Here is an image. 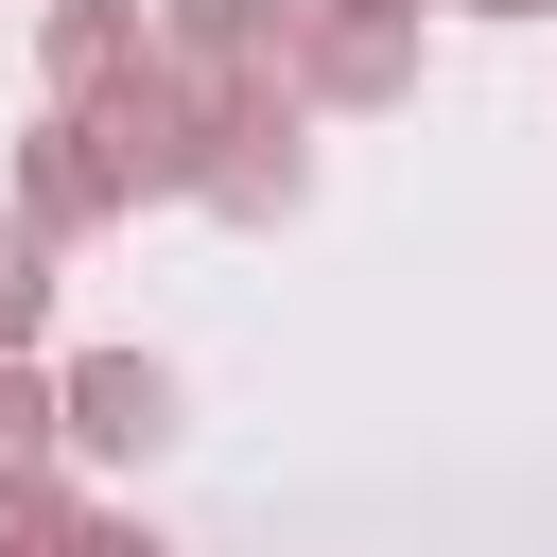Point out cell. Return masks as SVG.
Instances as JSON below:
<instances>
[{"label": "cell", "instance_id": "1", "mask_svg": "<svg viewBox=\"0 0 557 557\" xmlns=\"http://www.w3.org/2000/svg\"><path fill=\"white\" fill-rule=\"evenodd\" d=\"M87 139H104V174H122V209H174V191H209V139H226V104L174 70V52H139L104 104H70Z\"/></svg>", "mask_w": 557, "mask_h": 557}, {"label": "cell", "instance_id": "2", "mask_svg": "<svg viewBox=\"0 0 557 557\" xmlns=\"http://www.w3.org/2000/svg\"><path fill=\"white\" fill-rule=\"evenodd\" d=\"M191 209H226V226H296V209H313L296 87H244V104H226V139H209V191H191Z\"/></svg>", "mask_w": 557, "mask_h": 557}, {"label": "cell", "instance_id": "3", "mask_svg": "<svg viewBox=\"0 0 557 557\" xmlns=\"http://www.w3.org/2000/svg\"><path fill=\"white\" fill-rule=\"evenodd\" d=\"M296 17H313V0H157V52H174L209 104H244V87H296Z\"/></svg>", "mask_w": 557, "mask_h": 557}, {"label": "cell", "instance_id": "4", "mask_svg": "<svg viewBox=\"0 0 557 557\" xmlns=\"http://www.w3.org/2000/svg\"><path fill=\"white\" fill-rule=\"evenodd\" d=\"M52 400H70V453H87V470L174 453V366H157V348H87V366H52Z\"/></svg>", "mask_w": 557, "mask_h": 557}, {"label": "cell", "instance_id": "5", "mask_svg": "<svg viewBox=\"0 0 557 557\" xmlns=\"http://www.w3.org/2000/svg\"><path fill=\"white\" fill-rule=\"evenodd\" d=\"M296 104H418V17H296Z\"/></svg>", "mask_w": 557, "mask_h": 557}, {"label": "cell", "instance_id": "6", "mask_svg": "<svg viewBox=\"0 0 557 557\" xmlns=\"http://www.w3.org/2000/svg\"><path fill=\"white\" fill-rule=\"evenodd\" d=\"M17 226H35V244H87V226H122V174H104V139H87L70 104L17 139Z\"/></svg>", "mask_w": 557, "mask_h": 557}, {"label": "cell", "instance_id": "7", "mask_svg": "<svg viewBox=\"0 0 557 557\" xmlns=\"http://www.w3.org/2000/svg\"><path fill=\"white\" fill-rule=\"evenodd\" d=\"M139 52H157L139 0H52V17H35V87H52V104H104Z\"/></svg>", "mask_w": 557, "mask_h": 557}, {"label": "cell", "instance_id": "8", "mask_svg": "<svg viewBox=\"0 0 557 557\" xmlns=\"http://www.w3.org/2000/svg\"><path fill=\"white\" fill-rule=\"evenodd\" d=\"M0 557H104V505H87L70 470H17V487H0Z\"/></svg>", "mask_w": 557, "mask_h": 557}, {"label": "cell", "instance_id": "9", "mask_svg": "<svg viewBox=\"0 0 557 557\" xmlns=\"http://www.w3.org/2000/svg\"><path fill=\"white\" fill-rule=\"evenodd\" d=\"M52 278H70V244L0 226V366H35V348H52Z\"/></svg>", "mask_w": 557, "mask_h": 557}, {"label": "cell", "instance_id": "10", "mask_svg": "<svg viewBox=\"0 0 557 557\" xmlns=\"http://www.w3.org/2000/svg\"><path fill=\"white\" fill-rule=\"evenodd\" d=\"M70 453V400H52V366H0V487L17 470H52Z\"/></svg>", "mask_w": 557, "mask_h": 557}, {"label": "cell", "instance_id": "11", "mask_svg": "<svg viewBox=\"0 0 557 557\" xmlns=\"http://www.w3.org/2000/svg\"><path fill=\"white\" fill-rule=\"evenodd\" d=\"M104 557H174V540H139V522H104Z\"/></svg>", "mask_w": 557, "mask_h": 557}, {"label": "cell", "instance_id": "12", "mask_svg": "<svg viewBox=\"0 0 557 557\" xmlns=\"http://www.w3.org/2000/svg\"><path fill=\"white\" fill-rule=\"evenodd\" d=\"M331 17H418V0H331Z\"/></svg>", "mask_w": 557, "mask_h": 557}, {"label": "cell", "instance_id": "13", "mask_svg": "<svg viewBox=\"0 0 557 557\" xmlns=\"http://www.w3.org/2000/svg\"><path fill=\"white\" fill-rule=\"evenodd\" d=\"M470 17H557V0H470Z\"/></svg>", "mask_w": 557, "mask_h": 557}]
</instances>
